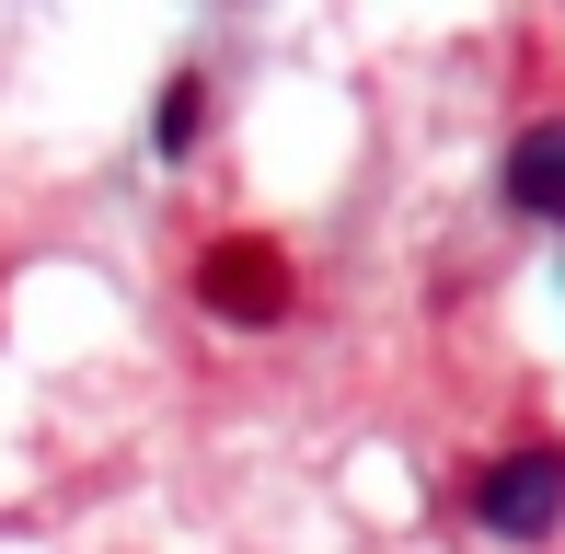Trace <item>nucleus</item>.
Here are the masks:
<instances>
[{"label":"nucleus","mask_w":565,"mask_h":554,"mask_svg":"<svg viewBox=\"0 0 565 554\" xmlns=\"http://www.w3.org/2000/svg\"><path fill=\"white\" fill-rule=\"evenodd\" d=\"M461 520L497 543H543L565 520V439H543V427H520L508 450H484L473 473H461Z\"/></svg>","instance_id":"nucleus-1"},{"label":"nucleus","mask_w":565,"mask_h":554,"mask_svg":"<svg viewBox=\"0 0 565 554\" xmlns=\"http://www.w3.org/2000/svg\"><path fill=\"white\" fill-rule=\"evenodd\" d=\"M289 300H300V266L277 232H209L196 243V312L266 335V323H289Z\"/></svg>","instance_id":"nucleus-2"},{"label":"nucleus","mask_w":565,"mask_h":554,"mask_svg":"<svg viewBox=\"0 0 565 554\" xmlns=\"http://www.w3.org/2000/svg\"><path fill=\"white\" fill-rule=\"evenodd\" d=\"M497 185H508L520 220H554L565 232V105H531L520 128H508V173Z\"/></svg>","instance_id":"nucleus-3"},{"label":"nucleus","mask_w":565,"mask_h":554,"mask_svg":"<svg viewBox=\"0 0 565 554\" xmlns=\"http://www.w3.org/2000/svg\"><path fill=\"white\" fill-rule=\"evenodd\" d=\"M150 139H162V150H196V139H209V82H196V70L162 82V128H150Z\"/></svg>","instance_id":"nucleus-4"}]
</instances>
